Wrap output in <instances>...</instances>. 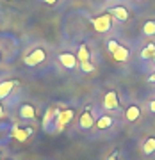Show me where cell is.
Returning a JSON list of instances; mask_svg holds the SVG:
<instances>
[{
    "mask_svg": "<svg viewBox=\"0 0 155 160\" xmlns=\"http://www.w3.org/2000/svg\"><path fill=\"white\" fill-rule=\"evenodd\" d=\"M0 118H4V109H2V105H0Z\"/></svg>",
    "mask_w": 155,
    "mask_h": 160,
    "instance_id": "24",
    "label": "cell"
},
{
    "mask_svg": "<svg viewBox=\"0 0 155 160\" xmlns=\"http://www.w3.org/2000/svg\"><path fill=\"white\" fill-rule=\"evenodd\" d=\"M80 68H82V71H86V73H91V71H95V66H93L89 61H86V62H80Z\"/></svg>",
    "mask_w": 155,
    "mask_h": 160,
    "instance_id": "19",
    "label": "cell"
},
{
    "mask_svg": "<svg viewBox=\"0 0 155 160\" xmlns=\"http://www.w3.org/2000/svg\"><path fill=\"white\" fill-rule=\"evenodd\" d=\"M18 82H14V80H6V82H0V100H4V98L9 94V92L14 89V86H16Z\"/></svg>",
    "mask_w": 155,
    "mask_h": 160,
    "instance_id": "12",
    "label": "cell"
},
{
    "mask_svg": "<svg viewBox=\"0 0 155 160\" xmlns=\"http://www.w3.org/2000/svg\"><path fill=\"white\" fill-rule=\"evenodd\" d=\"M89 50H87L86 45H80V48H79V53H77V59L80 61V62H86V61H89Z\"/></svg>",
    "mask_w": 155,
    "mask_h": 160,
    "instance_id": "17",
    "label": "cell"
},
{
    "mask_svg": "<svg viewBox=\"0 0 155 160\" xmlns=\"http://www.w3.org/2000/svg\"><path fill=\"white\" fill-rule=\"evenodd\" d=\"M139 116H141V109H139L137 105H130V107L127 109V112H125L127 121H130V123L137 121V119H139Z\"/></svg>",
    "mask_w": 155,
    "mask_h": 160,
    "instance_id": "13",
    "label": "cell"
},
{
    "mask_svg": "<svg viewBox=\"0 0 155 160\" xmlns=\"http://www.w3.org/2000/svg\"><path fill=\"white\" fill-rule=\"evenodd\" d=\"M73 110L71 109H66V110H59L57 112V118H55V128H57V132H63L64 126L68 125L70 121L73 119Z\"/></svg>",
    "mask_w": 155,
    "mask_h": 160,
    "instance_id": "3",
    "label": "cell"
},
{
    "mask_svg": "<svg viewBox=\"0 0 155 160\" xmlns=\"http://www.w3.org/2000/svg\"><path fill=\"white\" fill-rule=\"evenodd\" d=\"M150 82H155V73L152 75V77H150Z\"/></svg>",
    "mask_w": 155,
    "mask_h": 160,
    "instance_id": "25",
    "label": "cell"
},
{
    "mask_svg": "<svg viewBox=\"0 0 155 160\" xmlns=\"http://www.w3.org/2000/svg\"><path fill=\"white\" fill-rule=\"evenodd\" d=\"M95 123H96V121H95V118H93V114L89 112V110H86V112L80 116V119H79V126H80L82 130H87V128H91Z\"/></svg>",
    "mask_w": 155,
    "mask_h": 160,
    "instance_id": "9",
    "label": "cell"
},
{
    "mask_svg": "<svg viewBox=\"0 0 155 160\" xmlns=\"http://www.w3.org/2000/svg\"><path fill=\"white\" fill-rule=\"evenodd\" d=\"M91 23H93V29L96 30V32H100V34H103V32H109L111 25H112V14H109V12H103V14H100V16L93 18Z\"/></svg>",
    "mask_w": 155,
    "mask_h": 160,
    "instance_id": "1",
    "label": "cell"
},
{
    "mask_svg": "<svg viewBox=\"0 0 155 160\" xmlns=\"http://www.w3.org/2000/svg\"><path fill=\"white\" fill-rule=\"evenodd\" d=\"M20 116L23 119H34L36 118V109L30 105V103H23L20 107Z\"/></svg>",
    "mask_w": 155,
    "mask_h": 160,
    "instance_id": "11",
    "label": "cell"
},
{
    "mask_svg": "<svg viewBox=\"0 0 155 160\" xmlns=\"http://www.w3.org/2000/svg\"><path fill=\"white\" fill-rule=\"evenodd\" d=\"M107 12H109V14H112V16H114L116 20H120V22H127V20L130 18V12H128V9H127V7H123V6L111 7Z\"/></svg>",
    "mask_w": 155,
    "mask_h": 160,
    "instance_id": "7",
    "label": "cell"
},
{
    "mask_svg": "<svg viewBox=\"0 0 155 160\" xmlns=\"http://www.w3.org/2000/svg\"><path fill=\"white\" fill-rule=\"evenodd\" d=\"M103 109L107 110H118L120 109V100H118V92L116 91H109L105 92V96H103Z\"/></svg>",
    "mask_w": 155,
    "mask_h": 160,
    "instance_id": "4",
    "label": "cell"
},
{
    "mask_svg": "<svg viewBox=\"0 0 155 160\" xmlns=\"http://www.w3.org/2000/svg\"><path fill=\"white\" fill-rule=\"evenodd\" d=\"M118 46H120V43H118V41H114V39H111L109 43H107V50H109L111 53H112V52H114L116 48H118Z\"/></svg>",
    "mask_w": 155,
    "mask_h": 160,
    "instance_id": "20",
    "label": "cell"
},
{
    "mask_svg": "<svg viewBox=\"0 0 155 160\" xmlns=\"http://www.w3.org/2000/svg\"><path fill=\"white\" fill-rule=\"evenodd\" d=\"M141 59H144V61H155V45L153 43H148V45L143 48Z\"/></svg>",
    "mask_w": 155,
    "mask_h": 160,
    "instance_id": "14",
    "label": "cell"
},
{
    "mask_svg": "<svg viewBox=\"0 0 155 160\" xmlns=\"http://www.w3.org/2000/svg\"><path fill=\"white\" fill-rule=\"evenodd\" d=\"M112 123H114V121H112V118H111V116H102V118H98V119H96V123H95V125H96L98 130H105V128H111V126H112Z\"/></svg>",
    "mask_w": 155,
    "mask_h": 160,
    "instance_id": "15",
    "label": "cell"
},
{
    "mask_svg": "<svg viewBox=\"0 0 155 160\" xmlns=\"http://www.w3.org/2000/svg\"><path fill=\"white\" fill-rule=\"evenodd\" d=\"M150 112H155V100L150 103Z\"/></svg>",
    "mask_w": 155,
    "mask_h": 160,
    "instance_id": "22",
    "label": "cell"
},
{
    "mask_svg": "<svg viewBox=\"0 0 155 160\" xmlns=\"http://www.w3.org/2000/svg\"><path fill=\"white\" fill-rule=\"evenodd\" d=\"M32 135V128H20V126H14L11 132V137L23 142V141H27V139Z\"/></svg>",
    "mask_w": 155,
    "mask_h": 160,
    "instance_id": "6",
    "label": "cell"
},
{
    "mask_svg": "<svg viewBox=\"0 0 155 160\" xmlns=\"http://www.w3.org/2000/svg\"><path fill=\"white\" fill-rule=\"evenodd\" d=\"M143 153H144V155L155 153V137L144 139V142H143Z\"/></svg>",
    "mask_w": 155,
    "mask_h": 160,
    "instance_id": "16",
    "label": "cell"
},
{
    "mask_svg": "<svg viewBox=\"0 0 155 160\" xmlns=\"http://www.w3.org/2000/svg\"><path fill=\"white\" fill-rule=\"evenodd\" d=\"M143 34L144 36H155V20H148L143 25Z\"/></svg>",
    "mask_w": 155,
    "mask_h": 160,
    "instance_id": "18",
    "label": "cell"
},
{
    "mask_svg": "<svg viewBox=\"0 0 155 160\" xmlns=\"http://www.w3.org/2000/svg\"><path fill=\"white\" fill-rule=\"evenodd\" d=\"M43 2H45V4H48V6H54V4H55L57 0H43Z\"/></svg>",
    "mask_w": 155,
    "mask_h": 160,
    "instance_id": "21",
    "label": "cell"
},
{
    "mask_svg": "<svg viewBox=\"0 0 155 160\" xmlns=\"http://www.w3.org/2000/svg\"><path fill=\"white\" fill-rule=\"evenodd\" d=\"M57 112H59V110H57V109H54V107H50V109L45 112V118H43V126H45L46 130L50 128L52 123L55 125V118H57Z\"/></svg>",
    "mask_w": 155,
    "mask_h": 160,
    "instance_id": "10",
    "label": "cell"
},
{
    "mask_svg": "<svg viewBox=\"0 0 155 160\" xmlns=\"http://www.w3.org/2000/svg\"><path fill=\"white\" fill-rule=\"evenodd\" d=\"M112 57H114V61H118V62H127L128 57H130V52H128L127 46L120 45L114 52H112Z\"/></svg>",
    "mask_w": 155,
    "mask_h": 160,
    "instance_id": "8",
    "label": "cell"
},
{
    "mask_svg": "<svg viewBox=\"0 0 155 160\" xmlns=\"http://www.w3.org/2000/svg\"><path fill=\"white\" fill-rule=\"evenodd\" d=\"M109 160H118V155H116V153H114V155H111Z\"/></svg>",
    "mask_w": 155,
    "mask_h": 160,
    "instance_id": "23",
    "label": "cell"
},
{
    "mask_svg": "<svg viewBox=\"0 0 155 160\" xmlns=\"http://www.w3.org/2000/svg\"><path fill=\"white\" fill-rule=\"evenodd\" d=\"M0 59H2V55H0Z\"/></svg>",
    "mask_w": 155,
    "mask_h": 160,
    "instance_id": "26",
    "label": "cell"
},
{
    "mask_svg": "<svg viewBox=\"0 0 155 160\" xmlns=\"http://www.w3.org/2000/svg\"><path fill=\"white\" fill-rule=\"evenodd\" d=\"M59 62L63 64L66 69H75V68H77L79 59H77V55H73V53L64 52V53H59Z\"/></svg>",
    "mask_w": 155,
    "mask_h": 160,
    "instance_id": "5",
    "label": "cell"
},
{
    "mask_svg": "<svg viewBox=\"0 0 155 160\" xmlns=\"http://www.w3.org/2000/svg\"><path fill=\"white\" fill-rule=\"evenodd\" d=\"M45 59H46V52L43 50V48H34V50L30 52L27 57L23 59V62L32 68V66H38V64H41Z\"/></svg>",
    "mask_w": 155,
    "mask_h": 160,
    "instance_id": "2",
    "label": "cell"
}]
</instances>
